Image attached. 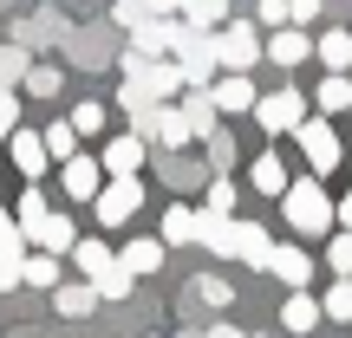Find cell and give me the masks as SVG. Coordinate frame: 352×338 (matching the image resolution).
<instances>
[{
	"label": "cell",
	"mask_w": 352,
	"mask_h": 338,
	"mask_svg": "<svg viewBox=\"0 0 352 338\" xmlns=\"http://www.w3.org/2000/svg\"><path fill=\"white\" fill-rule=\"evenodd\" d=\"M91 208H98L104 228H124L131 215L144 208V182H138V176H111V182L98 189V202H91Z\"/></svg>",
	"instance_id": "277c9868"
},
{
	"label": "cell",
	"mask_w": 352,
	"mask_h": 338,
	"mask_svg": "<svg viewBox=\"0 0 352 338\" xmlns=\"http://www.w3.org/2000/svg\"><path fill=\"white\" fill-rule=\"evenodd\" d=\"M13 215H20V228H26V234H33V228L46 221L52 208H46V195H39V189H26V195H20V208H13Z\"/></svg>",
	"instance_id": "f546056e"
},
{
	"label": "cell",
	"mask_w": 352,
	"mask_h": 338,
	"mask_svg": "<svg viewBox=\"0 0 352 338\" xmlns=\"http://www.w3.org/2000/svg\"><path fill=\"white\" fill-rule=\"evenodd\" d=\"M144 150H151V143H144L138 130H124V137H111V143L98 150V163L111 169V176H138V169H144Z\"/></svg>",
	"instance_id": "30bf717a"
},
{
	"label": "cell",
	"mask_w": 352,
	"mask_h": 338,
	"mask_svg": "<svg viewBox=\"0 0 352 338\" xmlns=\"http://www.w3.org/2000/svg\"><path fill=\"white\" fill-rule=\"evenodd\" d=\"M39 137H46V150L59 156V163H65V156H78V150H72V143H78V130H72V117H65V124H46V130H39Z\"/></svg>",
	"instance_id": "4316f807"
},
{
	"label": "cell",
	"mask_w": 352,
	"mask_h": 338,
	"mask_svg": "<svg viewBox=\"0 0 352 338\" xmlns=\"http://www.w3.org/2000/svg\"><path fill=\"white\" fill-rule=\"evenodd\" d=\"M72 261L85 267V280H104V274L118 267V254L104 248V241H78V248H72Z\"/></svg>",
	"instance_id": "d6986e66"
},
{
	"label": "cell",
	"mask_w": 352,
	"mask_h": 338,
	"mask_svg": "<svg viewBox=\"0 0 352 338\" xmlns=\"http://www.w3.org/2000/svg\"><path fill=\"white\" fill-rule=\"evenodd\" d=\"M215 111H254V104H261V98H254V85H248V72H228V78H215Z\"/></svg>",
	"instance_id": "5bb4252c"
},
{
	"label": "cell",
	"mask_w": 352,
	"mask_h": 338,
	"mask_svg": "<svg viewBox=\"0 0 352 338\" xmlns=\"http://www.w3.org/2000/svg\"><path fill=\"white\" fill-rule=\"evenodd\" d=\"M209 338H248V332H235V326H215V332H209Z\"/></svg>",
	"instance_id": "f6af8a7d"
},
{
	"label": "cell",
	"mask_w": 352,
	"mask_h": 338,
	"mask_svg": "<svg viewBox=\"0 0 352 338\" xmlns=\"http://www.w3.org/2000/svg\"><path fill=\"white\" fill-rule=\"evenodd\" d=\"M320 313H327V306H320L314 293H294V300L280 306V326H287V332H314V326H320Z\"/></svg>",
	"instance_id": "ac0fdd59"
},
{
	"label": "cell",
	"mask_w": 352,
	"mask_h": 338,
	"mask_svg": "<svg viewBox=\"0 0 352 338\" xmlns=\"http://www.w3.org/2000/svg\"><path fill=\"white\" fill-rule=\"evenodd\" d=\"M98 176H104V163L98 156H65V169H59V182H65V195L72 202H98Z\"/></svg>",
	"instance_id": "ba28073f"
},
{
	"label": "cell",
	"mask_w": 352,
	"mask_h": 338,
	"mask_svg": "<svg viewBox=\"0 0 352 338\" xmlns=\"http://www.w3.org/2000/svg\"><path fill=\"white\" fill-rule=\"evenodd\" d=\"M26 241H33L39 254H72V248H78V228L65 221V215H46V221H39V228H33Z\"/></svg>",
	"instance_id": "7c38bea8"
},
{
	"label": "cell",
	"mask_w": 352,
	"mask_h": 338,
	"mask_svg": "<svg viewBox=\"0 0 352 338\" xmlns=\"http://www.w3.org/2000/svg\"><path fill=\"white\" fill-rule=\"evenodd\" d=\"M254 117H261L267 137H274V130H300L307 124V98H300V91H267V98L254 104Z\"/></svg>",
	"instance_id": "52a82bcc"
},
{
	"label": "cell",
	"mask_w": 352,
	"mask_h": 338,
	"mask_svg": "<svg viewBox=\"0 0 352 338\" xmlns=\"http://www.w3.org/2000/svg\"><path fill=\"white\" fill-rule=\"evenodd\" d=\"M287 13H294V26H314L320 20V0H287Z\"/></svg>",
	"instance_id": "b9f144b4"
},
{
	"label": "cell",
	"mask_w": 352,
	"mask_h": 338,
	"mask_svg": "<svg viewBox=\"0 0 352 338\" xmlns=\"http://www.w3.org/2000/svg\"><path fill=\"white\" fill-rule=\"evenodd\" d=\"M333 111H352V78L346 72H327V78H320V117H333Z\"/></svg>",
	"instance_id": "44dd1931"
},
{
	"label": "cell",
	"mask_w": 352,
	"mask_h": 338,
	"mask_svg": "<svg viewBox=\"0 0 352 338\" xmlns=\"http://www.w3.org/2000/svg\"><path fill=\"white\" fill-rule=\"evenodd\" d=\"M176 65H183V78L189 85H215V33H202V26H189L183 20V39H176Z\"/></svg>",
	"instance_id": "3957f363"
},
{
	"label": "cell",
	"mask_w": 352,
	"mask_h": 338,
	"mask_svg": "<svg viewBox=\"0 0 352 338\" xmlns=\"http://www.w3.org/2000/svg\"><path fill=\"white\" fill-rule=\"evenodd\" d=\"M202 234V215L196 208H170L164 215V248H183V241H196Z\"/></svg>",
	"instance_id": "7402d4cb"
},
{
	"label": "cell",
	"mask_w": 352,
	"mask_h": 338,
	"mask_svg": "<svg viewBox=\"0 0 352 338\" xmlns=\"http://www.w3.org/2000/svg\"><path fill=\"white\" fill-rule=\"evenodd\" d=\"M118 261H124L131 274H157V267H164V241H151V234H144V241H131Z\"/></svg>",
	"instance_id": "603a6c76"
},
{
	"label": "cell",
	"mask_w": 352,
	"mask_h": 338,
	"mask_svg": "<svg viewBox=\"0 0 352 338\" xmlns=\"http://www.w3.org/2000/svg\"><path fill=\"white\" fill-rule=\"evenodd\" d=\"M267 274H274L280 287H294V293H300L307 280H314V261H307L300 248H274V261H267Z\"/></svg>",
	"instance_id": "9a60e30c"
},
{
	"label": "cell",
	"mask_w": 352,
	"mask_h": 338,
	"mask_svg": "<svg viewBox=\"0 0 352 338\" xmlns=\"http://www.w3.org/2000/svg\"><path fill=\"white\" fill-rule=\"evenodd\" d=\"M13 130H20V98H13V91H0V143H7Z\"/></svg>",
	"instance_id": "d590c367"
},
{
	"label": "cell",
	"mask_w": 352,
	"mask_h": 338,
	"mask_svg": "<svg viewBox=\"0 0 352 338\" xmlns=\"http://www.w3.org/2000/svg\"><path fill=\"white\" fill-rule=\"evenodd\" d=\"M131 130H138L144 143H164V150H183L196 130H189L183 111H170V104H144V111H131Z\"/></svg>",
	"instance_id": "7a4b0ae2"
},
{
	"label": "cell",
	"mask_w": 352,
	"mask_h": 338,
	"mask_svg": "<svg viewBox=\"0 0 352 338\" xmlns=\"http://www.w3.org/2000/svg\"><path fill=\"white\" fill-rule=\"evenodd\" d=\"M131 280H138V274H131V267L118 261L111 274H104V280H91V287H98V300H124V293H131Z\"/></svg>",
	"instance_id": "f1b7e54d"
},
{
	"label": "cell",
	"mask_w": 352,
	"mask_h": 338,
	"mask_svg": "<svg viewBox=\"0 0 352 338\" xmlns=\"http://www.w3.org/2000/svg\"><path fill=\"white\" fill-rule=\"evenodd\" d=\"M196 287H202V300H209V306H228V300H235V287H228V280H196Z\"/></svg>",
	"instance_id": "f35d334b"
},
{
	"label": "cell",
	"mask_w": 352,
	"mask_h": 338,
	"mask_svg": "<svg viewBox=\"0 0 352 338\" xmlns=\"http://www.w3.org/2000/svg\"><path fill=\"white\" fill-rule=\"evenodd\" d=\"M327 319H352V280H340V287H327Z\"/></svg>",
	"instance_id": "836d02e7"
},
{
	"label": "cell",
	"mask_w": 352,
	"mask_h": 338,
	"mask_svg": "<svg viewBox=\"0 0 352 338\" xmlns=\"http://www.w3.org/2000/svg\"><path fill=\"white\" fill-rule=\"evenodd\" d=\"M228 208H235V182L215 176V182H209V215H228Z\"/></svg>",
	"instance_id": "8d00e7d4"
},
{
	"label": "cell",
	"mask_w": 352,
	"mask_h": 338,
	"mask_svg": "<svg viewBox=\"0 0 352 338\" xmlns=\"http://www.w3.org/2000/svg\"><path fill=\"white\" fill-rule=\"evenodd\" d=\"M340 221H346V234H352V189H346V202H340Z\"/></svg>",
	"instance_id": "ee69618b"
},
{
	"label": "cell",
	"mask_w": 352,
	"mask_h": 338,
	"mask_svg": "<svg viewBox=\"0 0 352 338\" xmlns=\"http://www.w3.org/2000/svg\"><path fill=\"white\" fill-rule=\"evenodd\" d=\"M59 85H65V78H59V65H33V72H26V91H33V98H52Z\"/></svg>",
	"instance_id": "4dcf8cb0"
},
{
	"label": "cell",
	"mask_w": 352,
	"mask_h": 338,
	"mask_svg": "<svg viewBox=\"0 0 352 338\" xmlns=\"http://www.w3.org/2000/svg\"><path fill=\"white\" fill-rule=\"evenodd\" d=\"M0 254H26V228H20V215H7V208H0Z\"/></svg>",
	"instance_id": "1f68e13d"
},
{
	"label": "cell",
	"mask_w": 352,
	"mask_h": 338,
	"mask_svg": "<svg viewBox=\"0 0 352 338\" xmlns=\"http://www.w3.org/2000/svg\"><path fill=\"white\" fill-rule=\"evenodd\" d=\"M144 7H151V20H176V13H183V0H144Z\"/></svg>",
	"instance_id": "7bdbcfd3"
},
{
	"label": "cell",
	"mask_w": 352,
	"mask_h": 338,
	"mask_svg": "<svg viewBox=\"0 0 352 338\" xmlns=\"http://www.w3.org/2000/svg\"><path fill=\"white\" fill-rule=\"evenodd\" d=\"M183 20L215 33V26H228V0H183Z\"/></svg>",
	"instance_id": "cb8c5ba5"
},
{
	"label": "cell",
	"mask_w": 352,
	"mask_h": 338,
	"mask_svg": "<svg viewBox=\"0 0 352 338\" xmlns=\"http://www.w3.org/2000/svg\"><path fill=\"white\" fill-rule=\"evenodd\" d=\"M26 280V254H0V287H20Z\"/></svg>",
	"instance_id": "74e56055"
},
{
	"label": "cell",
	"mask_w": 352,
	"mask_h": 338,
	"mask_svg": "<svg viewBox=\"0 0 352 338\" xmlns=\"http://www.w3.org/2000/svg\"><path fill=\"white\" fill-rule=\"evenodd\" d=\"M248 182L261 189V195H287V189H294V176H287V163H280L274 150H267V156H254V163H248Z\"/></svg>",
	"instance_id": "2e32d148"
},
{
	"label": "cell",
	"mask_w": 352,
	"mask_h": 338,
	"mask_svg": "<svg viewBox=\"0 0 352 338\" xmlns=\"http://www.w3.org/2000/svg\"><path fill=\"white\" fill-rule=\"evenodd\" d=\"M320 59H327V72H346V65H352V33L327 26V33H320Z\"/></svg>",
	"instance_id": "d4e9b609"
},
{
	"label": "cell",
	"mask_w": 352,
	"mask_h": 338,
	"mask_svg": "<svg viewBox=\"0 0 352 338\" xmlns=\"http://www.w3.org/2000/svg\"><path fill=\"white\" fill-rule=\"evenodd\" d=\"M215 59H222L228 72H248V65L261 59V33H254V26H241V20L215 26Z\"/></svg>",
	"instance_id": "8992f818"
},
{
	"label": "cell",
	"mask_w": 352,
	"mask_h": 338,
	"mask_svg": "<svg viewBox=\"0 0 352 338\" xmlns=\"http://www.w3.org/2000/svg\"><path fill=\"white\" fill-rule=\"evenodd\" d=\"M118 20H124V26H131V33H138V26H144V20H151V7H144V0H118Z\"/></svg>",
	"instance_id": "ab89813d"
},
{
	"label": "cell",
	"mask_w": 352,
	"mask_h": 338,
	"mask_svg": "<svg viewBox=\"0 0 352 338\" xmlns=\"http://www.w3.org/2000/svg\"><path fill=\"white\" fill-rule=\"evenodd\" d=\"M52 306H59L65 319H85L91 306H98V287H91V280L85 287H52Z\"/></svg>",
	"instance_id": "ffe728a7"
},
{
	"label": "cell",
	"mask_w": 352,
	"mask_h": 338,
	"mask_svg": "<svg viewBox=\"0 0 352 338\" xmlns=\"http://www.w3.org/2000/svg\"><path fill=\"white\" fill-rule=\"evenodd\" d=\"M26 287H59V261L52 254H26Z\"/></svg>",
	"instance_id": "83f0119b"
},
{
	"label": "cell",
	"mask_w": 352,
	"mask_h": 338,
	"mask_svg": "<svg viewBox=\"0 0 352 338\" xmlns=\"http://www.w3.org/2000/svg\"><path fill=\"white\" fill-rule=\"evenodd\" d=\"M280 202H287V221H294V234H327V228L340 221V208H333V195H327L320 182H294Z\"/></svg>",
	"instance_id": "6da1fadb"
},
{
	"label": "cell",
	"mask_w": 352,
	"mask_h": 338,
	"mask_svg": "<svg viewBox=\"0 0 352 338\" xmlns=\"http://www.w3.org/2000/svg\"><path fill=\"white\" fill-rule=\"evenodd\" d=\"M235 261H248V267H261V274H267V261H274V241H267L261 221H235Z\"/></svg>",
	"instance_id": "8fae6325"
},
{
	"label": "cell",
	"mask_w": 352,
	"mask_h": 338,
	"mask_svg": "<svg viewBox=\"0 0 352 338\" xmlns=\"http://www.w3.org/2000/svg\"><path fill=\"white\" fill-rule=\"evenodd\" d=\"M307 52H314V39H307L300 26H274V33H267V59L274 65H300Z\"/></svg>",
	"instance_id": "4fadbf2b"
},
{
	"label": "cell",
	"mask_w": 352,
	"mask_h": 338,
	"mask_svg": "<svg viewBox=\"0 0 352 338\" xmlns=\"http://www.w3.org/2000/svg\"><path fill=\"white\" fill-rule=\"evenodd\" d=\"M7 150H13V169H20L26 182H33V176H46V163H52V150H46V137H39V130H13Z\"/></svg>",
	"instance_id": "9c48e42d"
},
{
	"label": "cell",
	"mask_w": 352,
	"mask_h": 338,
	"mask_svg": "<svg viewBox=\"0 0 352 338\" xmlns=\"http://www.w3.org/2000/svg\"><path fill=\"white\" fill-rule=\"evenodd\" d=\"M261 26H294V13H287V0H261Z\"/></svg>",
	"instance_id": "60d3db41"
},
{
	"label": "cell",
	"mask_w": 352,
	"mask_h": 338,
	"mask_svg": "<svg viewBox=\"0 0 352 338\" xmlns=\"http://www.w3.org/2000/svg\"><path fill=\"white\" fill-rule=\"evenodd\" d=\"M26 72H33V59H26L20 46H0V91H13V85H26Z\"/></svg>",
	"instance_id": "484cf974"
},
{
	"label": "cell",
	"mask_w": 352,
	"mask_h": 338,
	"mask_svg": "<svg viewBox=\"0 0 352 338\" xmlns=\"http://www.w3.org/2000/svg\"><path fill=\"white\" fill-rule=\"evenodd\" d=\"M183 117H189V130H196V137H215V91H209V85H189Z\"/></svg>",
	"instance_id": "e0dca14e"
},
{
	"label": "cell",
	"mask_w": 352,
	"mask_h": 338,
	"mask_svg": "<svg viewBox=\"0 0 352 338\" xmlns=\"http://www.w3.org/2000/svg\"><path fill=\"white\" fill-rule=\"evenodd\" d=\"M327 267H333L340 280L352 274V234H333V241H327Z\"/></svg>",
	"instance_id": "d6a6232c"
},
{
	"label": "cell",
	"mask_w": 352,
	"mask_h": 338,
	"mask_svg": "<svg viewBox=\"0 0 352 338\" xmlns=\"http://www.w3.org/2000/svg\"><path fill=\"white\" fill-rule=\"evenodd\" d=\"M72 130H78V137H91V130H104V104H78V111H72Z\"/></svg>",
	"instance_id": "e575fe53"
},
{
	"label": "cell",
	"mask_w": 352,
	"mask_h": 338,
	"mask_svg": "<svg viewBox=\"0 0 352 338\" xmlns=\"http://www.w3.org/2000/svg\"><path fill=\"white\" fill-rule=\"evenodd\" d=\"M294 137H300V156L314 163V176H333V169H340V130H333L327 117H307Z\"/></svg>",
	"instance_id": "5b68a950"
}]
</instances>
